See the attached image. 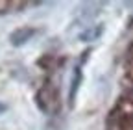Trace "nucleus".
Returning <instances> with one entry per match:
<instances>
[{
  "instance_id": "1",
  "label": "nucleus",
  "mask_w": 133,
  "mask_h": 130,
  "mask_svg": "<svg viewBox=\"0 0 133 130\" xmlns=\"http://www.w3.org/2000/svg\"><path fill=\"white\" fill-rule=\"evenodd\" d=\"M33 34H35V30H31V28H21V30H17L11 34V43L13 45H22L24 41H28Z\"/></svg>"
},
{
  "instance_id": "2",
  "label": "nucleus",
  "mask_w": 133,
  "mask_h": 130,
  "mask_svg": "<svg viewBox=\"0 0 133 130\" xmlns=\"http://www.w3.org/2000/svg\"><path fill=\"white\" fill-rule=\"evenodd\" d=\"M79 80H81V69L78 67L74 76H72V86H70V95H69V99H70V104L74 102V97H76V91L79 87Z\"/></svg>"
},
{
  "instance_id": "3",
  "label": "nucleus",
  "mask_w": 133,
  "mask_h": 130,
  "mask_svg": "<svg viewBox=\"0 0 133 130\" xmlns=\"http://www.w3.org/2000/svg\"><path fill=\"white\" fill-rule=\"evenodd\" d=\"M100 34H102V26H96V28H89L87 32H83L81 34V41H94L96 37H100Z\"/></svg>"
}]
</instances>
